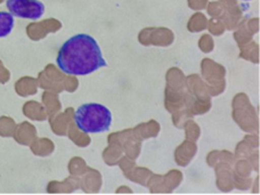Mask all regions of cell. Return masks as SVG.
<instances>
[{"label":"cell","instance_id":"cell-1","mask_svg":"<svg viewBox=\"0 0 260 195\" xmlns=\"http://www.w3.org/2000/svg\"><path fill=\"white\" fill-rule=\"evenodd\" d=\"M56 63L62 72L77 77L88 76L108 65L97 41L83 34L65 41L57 54Z\"/></svg>","mask_w":260,"mask_h":195},{"label":"cell","instance_id":"cell-3","mask_svg":"<svg viewBox=\"0 0 260 195\" xmlns=\"http://www.w3.org/2000/svg\"><path fill=\"white\" fill-rule=\"evenodd\" d=\"M6 6L13 16L37 21L43 17L45 5L39 0H6Z\"/></svg>","mask_w":260,"mask_h":195},{"label":"cell","instance_id":"cell-2","mask_svg":"<svg viewBox=\"0 0 260 195\" xmlns=\"http://www.w3.org/2000/svg\"><path fill=\"white\" fill-rule=\"evenodd\" d=\"M74 122L85 134L108 132L112 123V114L106 106L99 103H88L78 108L74 113Z\"/></svg>","mask_w":260,"mask_h":195},{"label":"cell","instance_id":"cell-4","mask_svg":"<svg viewBox=\"0 0 260 195\" xmlns=\"http://www.w3.org/2000/svg\"><path fill=\"white\" fill-rule=\"evenodd\" d=\"M14 16L11 13L0 12V38L7 37L14 29Z\"/></svg>","mask_w":260,"mask_h":195},{"label":"cell","instance_id":"cell-5","mask_svg":"<svg viewBox=\"0 0 260 195\" xmlns=\"http://www.w3.org/2000/svg\"><path fill=\"white\" fill-rule=\"evenodd\" d=\"M243 2H250V0H243Z\"/></svg>","mask_w":260,"mask_h":195}]
</instances>
